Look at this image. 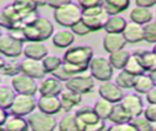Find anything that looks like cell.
<instances>
[{"label": "cell", "instance_id": "cell-1", "mask_svg": "<svg viewBox=\"0 0 156 131\" xmlns=\"http://www.w3.org/2000/svg\"><path fill=\"white\" fill-rule=\"evenodd\" d=\"M94 57L92 47L88 45L71 46L63 55V65L71 76L81 74L90 70V64Z\"/></svg>", "mask_w": 156, "mask_h": 131}, {"label": "cell", "instance_id": "cell-2", "mask_svg": "<svg viewBox=\"0 0 156 131\" xmlns=\"http://www.w3.org/2000/svg\"><path fill=\"white\" fill-rule=\"evenodd\" d=\"M23 29L27 42H43L52 38L54 34V26L52 22L41 16H38L33 22L27 25Z\"/></svg>", "mask_w": 156, "mask_h": 131}, {"label": "cell", "instance_id": "cell-3", "mask_svg": "<svg viewBox=\"0 0 156 131\" xmlns=\"http://www.w3.org/2000/svg\"><path fill=\"white\" fill-rule=\"evenodd\" d=\"M54 20L58 25L65 29H71L83 19V10L78 3L72 2L64 7L54 10Z\"/></svg>", "mask_w": 156, "mask_h": 131}, {"label": "cell", "instance_id": "cell-4", "mask_svg": "<svg viewBox=\"0 0 156 131\" xmlns=\"http://www.w3.org/2000/svg\"><path fill=\"white\" fill-rule=\"evenodd\" d=\"M90 74L95 80L100 82L110 81L113 78L114 67L109 62L108 58L94 56L90 64Z\"/></svg>", "mask_w": 156, "mask_h": 131}, {"label": "cell", "instance_id": "cell-5", "mask_svg": "<svg viewBox=\"0 0 156 131\" xmlns=\"http://www.w3.org/2000/svg\"><path fill=\"white\" fill-rule=\"evenodd\" d=\"M37 108V100L30 95L18 94L9 112L12 115L28 117Z\"/></svg>", "mask_w": 156, "mask_h": 131}, {"label": "cell", "instance_id": "cell-6", "mask_svg": "<svg viewBox=\"0 0 156 131\" xmlns=\"http://www.w3.org/2000/svg\"><path fill=\"white\" fill-rule=\"evenodd\" d=\"M27 119L32 131H55L58 126V121L54 116L41 111L34 112Z\"/></svg>", "mask_w": 156, "mask_h": 131}, {"label": "cell", "instance_id": "cell-7", "mask_svg": "<svg viewBox=\"0 0 156 131\" xmlns=\"http://www.w3.org/2000/svg\"><path fill=\"white\" fill-rule=\"evenodd\" d=\"M94 80L95 79L90 74L83 73L81 74L73 75L65 83V87L81 95H86L93 91L95 85Z\"/></svg>", "mask_w": 156, "mask_h": 131}, {"label": "cell", "instance_id": "cell-8", "mask_svg": "<svg viewBox=\"0 0 156 131\" xmlns=\"http://www.w3.org/2000/svg\"><path fill=\"white\" fill-rule=\"evenodd\" d=\"M24 42L20 41L10 34H2L0 37V52L5 58L17 59L24 52Z\"/></svg>", "mask_w": 156, "mask_h": 131}, {"label": "cell", "instance_id": "cell-9", "mask_svg": "<svg viewBox=\"0 0 156 131\" xmlns=\"http://www.w3.org/2000/svg\"><path fill=\"white\" fill-rule=\"evenodd\" d=\"M11 86L17 94L34 96L38 92V84L37 80L22 73L12 78Z\"/></svg>", "mask_w": 156, "mask_h": 131}, {"label": "cell", "instance_id": "cell-10", "mask_svg": "<svg viewBox=\"0 0 156 131\" xmlns=\"http://www.w3.org/2000/svg\"><path fill=\"white\" fill-rule=\"evenodd\" d=\"M0 24L2 28L6 29L8 31L24 29L23 19L19 13L15 10V8L12 6V4H9L1 10Z\"/></svg>", "mask_w": 156, "mask_h": 131}, {"label": "cell", "instance_id": "cell-11", "mask_svg": "<svg viewBox=\"0 0 156 131\" xmlns=\"http://www.w3.org/2000/svg\"><path fill=\"white\" fill-rule=\"evenodd\" d=\"M65 84L54 76L44 78L38 83V93L41 96L59 97L65 89Z\"/></svg>", "mask_w": 156, "mask_h": 131}, {"label": "cell", "instance_id": "cell-12", "mask_svg": "<svg viewBox=\"0 0 156 131\" xmlns=\"http://www.w3.org/2000/svg\"><path fill=\"white\" fill-rule=\"evenodd\" d=\"M21 73L35 80H41L47 74L42 61L25 58L21 61Z\"/></svg>", "mask_w": 156, "mask_h": 131}, {"label": "cell", "instance_id": "cell-13", "mask_svg": "<svg viewBox=\"0 0 156 131\" xmlns=\"http://www.w3.org/2000/svg\"><path fill=\"white\" fill-rule=\"evenodd\" d=\"M98 94L100 98H103L113 104L121 103L125 96L124 90L112 81L101 82L98 87Z\"/></svg>", "mask_w": 156, "mask_h": 131}, {"label": "cell", "instance_id": "cell-14", "mask_svg": "<svg viewBox=\"0 0 156 131\" xmlns=\"http://www.w3.org/2000/svg\"><path fill=\"white\" fill-rule=\"evenodd\" d=\"M125 109L132 115L133 119L144 115V105L142 102V99L137 93H128L124 96L121 102Z\"/></svg>", "mask_w": 156, "mask_h": 131}, {"label": "cell", "instance_id": "cell-15", "mask_svg": "<svg viewBox=\"0 0 156 131\" xmlns=\"http://www.w3.org/2000/svg\"><path fill=\"white\" fill-rule=\"evenodd\" d=\"M74 114L76 117H77L83 131L86 127L91 126L93 124L97 123L99 120H101L98 117V115H96L94 109H93V106H88V105L82 106L78 108V109L75 111Z\"/></svg>", "mask_w": 156, "mask_h": 131}, {"label": "cell", "instance_id": "cell-16", "mask_svg": "<svg viewBox=\"0 0 156 131\" xmlns=\"http://www.w3.org/2000/svg\"><path fill=\"white\" fill-rule=\"evenodd\" d=\"M37 109L47 115H55L62 111L60 97L41 96L37 99Z\"/></svg>", "mask_w": 156, "mask_h": 131}, {"label": "cell", "instance_id": "cell-17", "mask_svg": "<svg viewBox=\"0 0 156 131\" xmlns=\"http://www.w3.org/2000/svg\"><path fill=\"white\" fill-rule=\"evenodd\" d=\"M123 35L127 43L136 44L144 40V26H141L133 22H128L123 31Z\"/></svg>", "mask_w": 156, "mask_h": 131}, {"label": "cell", "instance_id": "cell-18", "mask_svg": "<svg viewBox=\"0 0 156 131\" xmlns=\"http://www.w3.org/2000/svg\"><path fill=\"white\" fill-rule=\"evenodd\" d=\"M132 54L137 59V61L140 62V64L146 73H149L156 69V57L152 50L144 47L136 48Z\"/></svg>", "mask_w": 156, "mask_h": 131}, {"label": "cell", "instance_id": "cell-19", "mask_svg": "<svg viewBox=\"0 0 156 131\" xmlns=\"http://www.w3.org/2000/svg\"><path fill=\"white\" fill-rule=\"evenodd\" d=\"M102 45L104 50L110 54L125 49L127 41L123 33H106L102 40Z\"/></svg>", "mask_w": 156, "mask_h": 131}, {"label": "cell", "instance_id": "cell-20", "mask_svg": "<svg viewBox=\"0 0 156 131\" xmlns=\"http://www.w3.org/2000/svg\"><path fill=\"white\" fill-rule=\"evenodd\" d=\"M59 97L61 99L62 111L65 112H68V114L71 112V111H72L74 108L81 105L83 101V95L68 88H65Z\"/></svg>", "mask_w": 156, "mask_h": 131}, {"label": "cell", "instance_id": "cell-21", "mask_svg": "<svg viewBox=\"0 0 156 131\" xmlns=\"http://www.w3.org/2000/svg\"><path fill=\"white\" fill-rule=\"evenodd\" d=\"M23 55L25 58L42 61L48 55V48L43 42H28L24 46Z\"/></svg>", "mask_w": 156, "mask_h": 131}, {"label": "cell", "instance_id": "cell-22", "mask_svg": "<svg viewBox=\"0 0 156 131\" xmlns=\"http://www.w3.org/2000/svg\"><path fill=\"white\" fill-rule=\"evenodd\" d=\"M75 36L71 29H61L54 33L52 36V43L55 47L60 49H68L75 42Z\"/></svg>", "mask_w": 156, "mask_h": 131}, {"label": "cell", "instance_id": "cell-23", "mask_svg": "<svg viewBox=\"0 0 156 131\" xmlns=\"http://www.w3.org/2000/svg\"><path fill=\"white\" fill-rule=\"evenodd\" d=\"M130 4L131 0H103L102 7L109 16H115L127 11Z\"/></svg>", "mask_w": 156, "mask_h": 131}, {"label": "cell", "instance_id": "cell-24", "mask_svg": "<svg viewBox=\"0 0 156 131\" xmlns=\"http://www.w3.org/2000/svg\"><path fill=\"white\" fill-rule=\"evenodd\" d=\"M129 17H130L132 22L141 26H145L151 21H153V15L150 9L140 6L133 7L129 14Z\"/></svg>", "mask_w": 156, "mask_h": 131}, {"label": "cell", "instance_id": "cell-25", "mask_svg": "<svg viewBox=\"0 0 156 131\" xmlns=\"http://www.w3.org/2000/svg\"><path fill=\"white\" fill-rule=\"evenodd\" d=\"M108 18L109 15L106 12H104L97 16H83L82 21L90 29L91 33H93V31L104 29V26L106 25V22L108 20Z\"/></svg>", "mask_w": 156, "mask_h": 131}, {"label": "cell", "instance_id": "cell-26", "mask_svg": "<svg viewBox=\"0 0 156 131\" xmlns=\"http://www.w3.org/2000/svg\"><path fill=\"white\" fill-rule=\"evenodd\" d=\"M133 119L132 115L129 114L128 111L125 109L122 103L115 104L113 111L111 112L109 121H111L113 124H123L131 122Z\"/></svg>", "mask_w": 156, "mask_h": 131}, {"label": "cell", "instance_id": "cell-27", "mask_svg": "<svg viewBox=\"0 0 156 131\" xmlns=\"http://www.w3.org/2000/svg\"><path fill=\"white\" fill-rule=\"evenodd\" d=\"M128 22L121 15L109 16L104 26L106 33H123Z\"/></svg>", "mask_w": 156, "mask_h": 131}, {"label": "cell", "instance_id": "cell-28", "mask_svg": "<svg viewBox=\"0 0 156 131\" xmlns=\"http://www.w3.org/2000/svg\"><path fill=\"white\" fill-rule=\"evenodd\" d=\"M131 55L132 54L129 51L122 49V50H118L113 53H110L108 60L111 63L112 67H114V70L122 71L124 70V67H126Z\"/></svg>", "mask_w": 156, "mask_h": 131}, {"label": "cell", "instance_id": "cell-29", "mask_svg": "<svg viewBox=\"0 0 156 131\" xmlns=\"http://www.w3.org/2000/svg\"><path fill=\"white\" fill-rule=\"evenodd\" d=\"M11 4L15 8V10L21 15L23 20L29 15L37 12V6L35 5L33 0H14Z\"/></svg>", "mask_w": 156, "mask_h": 131}, {"label": "cell", "instance_id": "cell-30", "mask_svg": "<svg viewBox=\"0 0 156 131\" xmlns=\"http://www.w3.org/2000/svg\"><path fill=\"white\" fill-rule=\"evenodd\" d=\"M153 87H154V84L148 74H144L139 76H136L133 89L135 90L137 94L146 95Z\"/></svg>", "mask_w": 156, "mask_h": 131}, {"label": "cell", "instance_id": "cell-31", "mask_svg": "<svg viewBox=\"0 0 156 131\" xmlns=\"http://www.w3.org/2000/svg\"><path fill=\"white\" fill-rule=\"evenodd\" d=\"M5 60L4 58L1 59V74L3 75L14 78L17 74H21V62H18L17 59H10Z\"/></svg>", "mask_w": 156, "mask_h": 131}, {"label": "cell", "instance_id": "cell-32", "mask_svg": "<svg viewBox=\"0 0 156 131\" xmlns=\"http://www.w3.org/2000/svg\"><path fill=\"white\" fill-rule=\"evenodd\" d=\"M6 131H29L30 124L26 117L12 115L3 125Z\"/></svg>", "mask_w": 156, "mask_h": 131}, {"label": "cell", "instance_id": "cell-33", "mask_svg": "<svg viewBox=\"0 0 156 131\" xmlns=\"http://www.w3.org/2000/svg\"><path fill=\"white\" fill-rule=\"evenodd\" d=\"M114 105L115 104L107 101L103 98H99L98 100H96L94 105H93V109H94L96 115H98L100 119L108 120L111 112L113 111Z\"/></svg>", "mask_w": 156, "mask_h": 131}, {"label": "cell", "instance_id": "cell-34", "mask_svg": "<svg viewBox=\"0 0 156 131\" xmlns=\"http://www.w3.org/2000/svg\"><path fill=\"white\" fill-rule=\"evenodd\" d=\"M17 95L18 94L12 86L9 87L6 85H2L0 88V107L1 109L9 111L14 103Z\"/></svg>", "mask_w": 156, "mask_h": 131}, {"label": "cell", "instance_id": "cell-35", "mask_svg": "<svg viewBox=\"0 0 156 131\" xmlns=\"http://www.w3.org/2000/svg\"><path fill=\"white\" fill-rule=\"evenodd\" d=\"M59 131H83L75 114H67L58 122Z\"/></svg>", "mask_w": 156, "mask_h": 131}, {"label": "cell", "instance_id": "cell-36", "mask_svg": "<svg viewBox=\"0 0 156 131\" xmlns=\"http://www.w3.org/2000/svg\"><path fill=\"white\" fill-rule=\"evenodd\" d=\"M135 78H136V76H133L129 73H127L126 71L122 70L119 71V74L117 75H116L114 82L123 90L133 89V83H135Z\"/></svg>", "mask_w": 156, "mask_h": 131}, {"label": "cell", "instance_id": "cell-37", "mask_svg": "<svg viewBox=\"0 0 156 131\" xmlns=\"http://www.w3.org/2000/svg\"><path fill=\"white\" fill-rule=\"evenodd\" d=\"M42 64L46 73L51 74L53 71H55L63 65V58L59 57L58 55H49L48 54L42 60Z\"/></svg>", "mask_w": 156, "mask_h": 131}, {"label": "cell", "instance_id": "cell-38", "mask_svg": "<svg viewBox=\"0 0 156 131\" xmlns=\"http://www.w3.org/2000/svg\"><path fill=\"white\" fill-rule=\"evenodd\" d=\"M124 71H126L127 73H129V74L133 75V76H139L140 74H147L144 70V67H141V65L140 64V62L137 61V59L133 56V54L131 55L130 59H129L126 67H124Z\"/></svg>", "mask_w": 156, "mask_h": 131}, {"label": "cell", "instance_id": "cell-39", "mask_svg": "<svg viewBox=\"0 0 156 131\" xmlns=\"http://www.w3.org/2000/svg\"><path fill=\"white\" fill-rule=\"evenodd\" d=\"M131 122L135 125L137 131H153V125L144 115H140L133 119Z\"/></svg>", "mask_w": 156, "mask_h": 131}, {"label": "cell", "instance_id": "cell-40", "mask_svg": "<svg viewBox=\"0 0 156 131\" xmlns=\"http://www.w3.org/2000/svg\"><path fill=\"white\" fill-rule=\"evenodd\" d=\"M144 41L150 44L156 43V20L144 26Z\"/></svg>", "mask_w": 156, "mask_h": 131}, {"label": "cell", "instance_id": "cell-41", "mask_svg": "<svg viewBox=\"0 0 156 131\" xmlns=\"http://www.w3.org/2000/svg\"><path fill=\"white\" fill-rule=\"evenodd\" d=\"M70 29L72 30L73 33L75 35H77V36H86V35L90 34L91 33L90 29L83 22V21L79 22L78 24H76L73 28H71Z\"/></svg>", "mask_w": 156, "mask_h": 131}, {"label": "cell", "instance_id": "cell-42", "mask_svg": "<svg viewBox=\"0 0 156 131\" xmlns=\"http://www.w3.org/2000/svg\"><path fill=\"white\" fill-rule=\"evenodd\" d=\"M51 75L54 76V78H56L57 79H59L60 81H62V82H64V83H66L67 81L72 78V76L67 73V71L64 67V65H62L59 69H57L55 71H53V73L51 74Z\"/></svg>", "mask_w": 156, "mask_h": 131}, {"label": "cell", "instance_id": "cell-43", "mask_svg": "<svg viewBox=\"0 0 156 131\" xmlns=\"http://www.w3.org/2000/svg\"><path fill=\"white\" fill-rule=\"evenodd\" d=\"M102 4H103V0H78V5L82 8V10L102 6Z\"/></svg>", "mask_w": 156, "mask_h": 131}, {"label": "cell", "instance_id": "cell-44", "mask_svg": "<svg viewBox=\"0 0 156 131\" xmlns=\"http://www.w3.org/2000/svg\"><path fill=\"white\" fill-rule=\"evenodd\" d=\"M107 131H137L132 122L123 124H113L107 127Z\"/></svg>", "mask_w": 156, "mask_h": 131}, {"label": "cell", "instance_id": "cell-45", "mask_svg": "<svg viewBox=\"0 0 156 131\" xmlns=\"http://www.w3.org/2000/svg\"><path fill=\"white\" fill-rule=\"evenodd\" d=\"M144 115L152 123L156 122V104H148L144 109Z\"/></svg>", "mask_w": 156, "mask_h": 131}, {"label": "cell", "instance_id": "cell-46", "mask_svg": "<svg viewBox=\"0 0 156 131\" xmlns=\"http://www.w3.org/2000/svg\"><path fill=\"white\" fill-rule=\"evenodd\" d=\"M73 2V0H48V5L50 8L54 9H59L61 7H64L68 4H71Z\"/></svg>", "mask_w": 156, "mask_h": 131}, {"label": "cell", "instance_id": "cell-47", "mask_svg": "<svg viewBox=\"0 0 156 131\" xmlns=\"http://www.w3.org/2000/svg\"><path fill=\"white\" fill-rule=\"evenodd\" d=\"M104 9L102 6H97V7H93L90 9H86V10H83V16H97L100 15L102 13H104Z\"/></svg>", "mask_w": 156, "mask_h": 131}, {"label": "cell", "instance_id": "cell-48", "mask_svg": "<svg viewBox=\"0 0 156 131\" xmlns=\"http://www.w3.org/2000/svg\"><path fill=\"white\" fill-rule=\"evenodd\" d=\"M135 2L136 6H140L148 9L156 6V0H135Z\"/></svg>", "mask_w": 156, "mask_h": 131}, {"label": "cell", "instance_id": "cell-49", "mask_svg": "<svg viewBox=\"0 0 156 131\" xmlns=\"http://www.w3.org/2000/svg\"><path fill=\"white\" fill-rule=\"evenodd\" d=\"M145 99L148 104H156V86H154L145 95Z\"/></svg>", "mask_w": 156, "mask_h": 131}, {"label": "cell", "instance_id": "cell-50", "mask_svg": "<svg viewBox=\"0 0 156 131\" xmlns=\"http://www.w3.org/2000/svg\"><path fill=\"white\" fill-rule=\"evenodd\" d=\"M10 112L8 110H4V109H1L0 110V125L3 126L7 122V120L9 119V117H10Z\"/></svg>", "mask_w": 156, "mask_h": 131}, {"label": "cell", "instance_id": "cell-51", "mask_svg": "<svg viewBox=\"0 0 156 131\" xmlns=\"http://www.w3.org/2000/svg\"><path fill=\"white\" fill-rule=\"evenodd\" d=\"M37 7H42L48 5V0H33Z\"/></svg>", "mask_w": 156, "mask_h": 131}, {"label": "cell", "instance_id": "cell-52", "mask_svg": "<svg viewBox=\"0 0 156 131\" xmlns=\"http://www.w3.org/2000/svg\"><path fill=\"white\" fill-rule=\"evenodd\" d=\"M147 74H149L151 80H152L154 86H156V69L153 70V71H149V73H147Z\"/></svg>", "mask_w": 156, "mask_h": 131}, {"label": "cell", "instance_id": "cell-53", "mask_svg": "<svg viewBox=\"0 0 156 131\" xmlns=\"http://www.w3.org/2000/svg\"><path fill=\"white\" fill-rule=\"evenodd\" d=\"M151 50H152L153 54H154L155 57H156V43H155V44H153V47H152V49H151Z\"/></svg>", "mask_w": 156, "mask_h": 131}, {"label": "cell", "instance_id": "cell-54", "mask_svg": "<svg viewBox=\"0 0 156 131\" xmlns=\"http://www.w3.org/2000/svg\"><path fill=\"white\" fill-rule=\"evenodd\" d=\"M152 125H153V131H156V122L152 123Z\"/></svg>", "mask_w": 156, "mask_h": 131}, {"label": "cell", "instance_id": "cell-55", "mask_svg": "<svg viewBox=\"0 0 156 131\" xmlns=\"http://www.w3.org/2000/svg\"><path fill=\"white\" fill-rule=\"evenodd\" d=\"M0 131H6V129L4 128V126H1V127H0Z\"/></svg>", "mask_w": 156, "mask_h": 131}, {"label": "cell", "instance_id": "cell-56", "mask_svg": "<svg viewBox=\"0 0 156 131\" xmlns=\"http://www.w3.org/2000/svg\"><path fill=\"white\" fill-rule=\"evenodd\" d=\"M100 131H107V127H105L104 129H102V130H100Z\"/></svg>", "mask_w": 156, "mask_h": 131}, {"label": "cell", "instance_id": "cell-57", "mask_svg": "<svg viewBox=\"0 0 156 131\" xmlns=\"http://www.w3.org/2000/svg\"><path fill=\"white\" fill-rule=\"evenodd\" d=\"M155 15H156V10H155Z\"/></svg>", "mask_w": 156, "mask_h": 131}]
</instances>
